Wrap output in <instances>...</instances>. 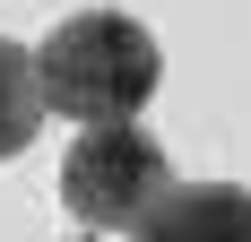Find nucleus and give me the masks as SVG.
Wrapping results in <instances>:
<instances>
[{"label":"nucleus","instance_id":"nucleus-1","mask_svg":"<svg viewBox=\"0 0 251 242\" xmlns=\"http://www.w3.org/2000/svg\"><path fill=\"white\" fill-rule=\"evenodd\" d=\"M35 70H44V104L61 121L104 130V121H139V104H148L156 78H165V52H156V35L139 18H122V9H78V18H61L44 35Z\"/></svg>","mask_w":251,"mask_h":242},{"label":"nucleus","instance_id":"nucleus-2","mask_svg":"<svg viewBox=\"0 0 251 242\" xmlns=\"http://www.w3.org/2000/svg\"><path fill=\"white\" fill-rule=\"evenodd\" d=\"M165 199H174V165L139 121L78 130V147L61 156V208L87 234H139Z\"/></svg>","mask_w":251,"mask_h":242},{"label":"nucleus","instance_id":"nucleus-4","mask_svg":"<svg viewBox=\"0 0 251 242\" xmlns=\"http://www.w3.org/2000/svg\"><path fill=\"white\" fill-rule=\"evenodd\" d=\"M44 113H52V104H44V70H35V52L0 35V165L35 147Z\"/></svg>","mask_w":251,"mask_h":242},{"label":"nucleus","instance_id":"nucleus-5","mask_svg":"<svg viewBox=\"0 0 251 242\" xmlns=\"http://www.w3.org/2000/svg\"><path fill=\"white\" fill-rule=\"evenodd\" d=\"M70 242H104V234H70Z\"/></svg>","mask_w":251,"mask_h":242},{"label":"nucleus","instance_id":"nucleus-3","mask_svg":"<svg viewBox=\"0 0 251 242\" xmlns=\"http://www.w3.org/2000/svg\"><path fill=\"white\" fill-rule=\"evenodd\" d=\"M139 242H251V191L243 182H182L139 225Z\"/></svg>","mask_w":251,"mask_h":242}]
</instances>
